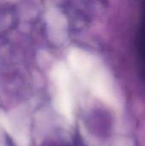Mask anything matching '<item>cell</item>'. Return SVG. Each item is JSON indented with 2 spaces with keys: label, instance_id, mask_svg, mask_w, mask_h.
<instances>
[{
  "label": "cell",
  "instance_id": "cell-1",
  "mask_svg": "<svg viewBox=\"0 0 145 146\" xmlns=\"http://www.w3.org/2000/svg\"><path fill=\"white\" fill-rule=\"evenodd\" d=\"M68 61L74 73L91 91L108 104H116L113 81L103 65L92 54L80 49L72 50Z\"/></svg>",
  "mask_w": 145,
  "mask_h": 146
},
{
  "label": "cell",
  "instance_id": "cell-2",
  "mask_svg": "<svg viewBox=\"0 0 145 146\" xmlns=\"http://www.w3.org/2000/svg\"><path fill=\"white\" fill-rule=\"evenodd\" d=\"M55 84L57 88V105L58 110L67 117H70L72 114V93L71 81L68 69L65 66L61 65L55 69L54 72Z\"/></svg>",
  "mask_w": 145,
  "mask_h": 146
}]
</instances>
